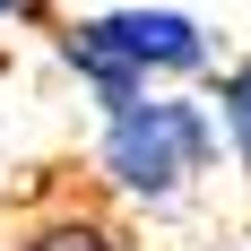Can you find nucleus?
Segmentation results:
<instances>
[{
	"mask_svg": "<svg viewBox=\"0 0 251 251\" xmlns=\"http://www.w3.org/2000/svg\"><path fill=\"white\" fill-rule=\"evenodd\" d=\"M52 52L70 61V78L96 96V113H130L139 96H156L165 78H191L217 61V35H208L191 9H96V18H61L52 26Z\"/></svg>",
	"mask_w": 251,
	"mask_h": 251,
	"instance_id": "f257e3e1",
	"label": "nucleus"
},
{
	"mask_svg": "<svg viewBox=\"0 0 251 251\" xmlns=\"http://www.w3.org/2000/svg\"><path fill=\"white\" fill-rule=\"evenodd\" d=\"M0 251H139V243H130V226L113 208H96V200H44V208L18 217V234Z\"/></svg>",
	"mask_w": 251,
	"mask_h": 251,
	"instance_id": "7ed1b4c3",
	"label": "nucleus"
},
{
	"mask_svg": "<svg viewBox=\"0 0 251 251\" xmlns=\"http://www.w3.org/2000/svg\"><path fill=\"white\" fill-rule=\"evenodd\" d=\"M0 26H61L52 0H0Z\"/></svg>",
	"mask_w": 251,
	"mask_h": 251,
	"instance_id": "39448f33",
	"label": "nucleus"
},
{
	"mask_svg": "<svg viewBox=\"0 0 251 251\" xmlns=\"http://www.w3.org/2000/svg\"><path fill=\"white\" fill-rule=\"evenodd\" d=\"M217 156H226V148H217L208 96H174V87L139 96L130 113H104V130H96V174H104V191L130 200V208H148V217L182 208L208 174H217Z\"/></svg>",
	"mask_w": 251,
	"mask_h": 251,
	"instance_id": "f03ea898",
	"label": "nucleus"
},
{
	"mask_svg": "<svg viewBox=\"0 0 251 251\" xmlns=\"http://www.w3.org/2000/svg\"><path fill=\"white\" fill-rule=\"evenodd\" d=\"M234 251H251V243H234Z\"/></svg>",
	"mask_w": 251,
	"mask_h": 251,
	"instance_id": "423d86ee",
	"label": "nucleus"
},
{
	"mask_svg": "<svg viewBox=\"0 0 251 251\" xmlns=\"http://www.w3.org/2000/svg\"><path fill=\"white\" fill-rule=\"evenodd\" d=\"M208 122H217V148H226V165L251 182V52L217 61V87H208Z\"/></svg>",
	"mask_w": 251,
	"mask_h": 251,
	"instance_id": "20e7f679",
	"label": "nucleus"
}]
</instances>
